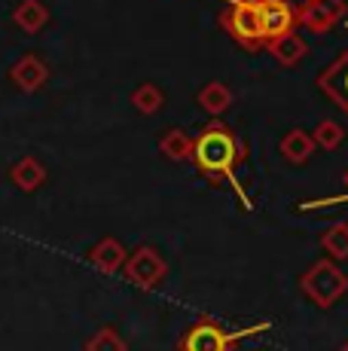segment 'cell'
Returning <instances> with one entry per match:
<instances>
[{
    "label": "cell",
    "mask_w": 348,
    "mask_h": 351,
    "mask_svg": "<svg viewBox=\"0 0 348 351\" xmlns=\"http://www.w3.org/2000/svg\"><path fill=\"white\" fill-rule=\"evenodd\" d=\"M125 247H123V241H116V239H101L95 247L89 251V263L95 269H101V272L107 275H116V272H123V266H125Z\"/></svg>",
    "instance_id": "cell-10"
},
{
    "label": "cell",
    "mask_w": 348,
    "mask_h": 351,
    "mask_svg": "<svg viewBox=\"0 0 348 351\" xmlns=\"http://www.w3.org/2000/svg\"><path fill=\"white\" fill-rule=\"evenodd\" d=\"M343 138H345V132H343V125H339L336 119H321V123L314 125V132H312L314 147H324V150H336V147L343 144Z\"/></svg>",
    "instance_id": "cell-19"
},
{
    "label": "cell",
    "mask_w": 348,
    "mask_h": 351,
    "mask_svg": "<svg viewBox=\"0 0 348 351\" xmlns=\"http://www.w3.org/2000/svg\"><path fill=\"white\" fill-rule=\"evenodd\" d=\"M339 351H348V342H345V346H343V348H339Z\"/></svg>",
    "instance_id": "cell-21"
},
{
    "label": "cell",
    "mask_w": 348,
    "mask_h": 351,
    "mask_svg": "<svg viewBox=\"0 0 348 351\" xmlns=\"http://www.w3.org/2000/svg\"><path fill=\"white\" fill-rule=\"evenodd\" d=\"M318 86H321V92H324L327 98L336 101L339 110L348 113V52H345V56H339L336 62L321 73Z\"/></svg>",
    "instance_id": "cell-8"
},
{
    "label": "cell",
    "mask_w": 348,
    "mask_h": 351,
    "mask_svg": "<svg viewBox=\"0 0 348 351\" xmlns=\"http://www.w3.org/2000/svg\"><path fill=\"white\" fill-rule=\"evenodd\" d=\"M321 247L330 254V260H345L348 256V223H333L330 229H324L321 235Z\"/></svg>",
    "instance_id": "cell-17"
},
{
    "label": "cell",
    "mask_w": 348,
    "mask_h": 351,
    "mask_svg": "<svg viewBox=\"0 0 348 351\" xmlns=\"http://www.w3.org/2000/svg\"><path fill=\"white\" fill-rule=\"evenodd\" d=\"M269 327L272 324L263 321V324H257V327H251V330H242V333H229V330L220 327L217 321H196L184 336H180L177 348L180 351H232L242 336L263 333V330H269Z\"/></svg>",
    "instance_id": "cell-4"
},
{
    "label": "cell",
    "mask_w": 348,
    "mask_h": 351,
    "mask_svg": "<svg viewBox=\"0 0 348 351\" xmlns=\"http://www.w3.org/2000/svg\"><path fill=\"white\" fill-rule=\"evenodd\" d=\"M345 16V0H306L297 10V25L314 34L330 31Z\"/></svg>",
    "instance_id": "cell-6"
},
{
    "label": "cell",
    "mask_w": 348,
    "mask_h": 351,
    "mask_svg": "<svg viewBox=\"0 0 348 351\" xmlns=\"http://www.w3.org/2000/svg\"><path fill=\"white\" fill-rule=\"evenodd\" d=\"M199 107H202L208 117H220V113L229 110L232 104V92L226 83H220V80H211V83H205L202 89H199Z\"/></svg>",
    "instance_id": "cell-14"
},
{
    "label": "cell",
    "mask_w": 348,
    "mask_h": 351,
    "mask_svg": "<svg viewBox=\"0 0 348 351\" xmlns=\"http://www.w3.org/2000/svg\"><path fill=\"white\" fill-rule=\"evenodd\" d=\"M86 351H129V346H125V339L113 327H101L89 336Z\"/></svg>",
    "instance_id": "cell-20"
},
{
    "label": "cell",
    "mask_w": 348,
    "mask_h": 351,
    "mask_svg": "<svg viewBox=\"0 0 348 351\" xmlns=\"http://www.w3.org/2000/svg\"><path fill=\"white\" fill-rule=\"evenodd\" d=\"M266 49L272 52V58H275V62H281L284 67H293V64H299L306 58L309 46H306V40L299 37V34H284V37L266 43Z\"/></svg>",
    "instance_id": "cell-13"
},
{
    "label": "cell",
    "mask_w": 348,
    "mask_h": 351,
    "mask_svg": "<svg viewBox=\"0 0 348 351\" xmlns=\"http://www.w3.org/2000/svg\"><path fill=\"white\" fill-rule=\"evenodd\" d=\"M190 159L196 162V168L208 178H232L236 165L245 159V144L232 128L223 123H211L199 138H192V153Z\"/></svg>",
    "instance_id": "cell-1"
},
{
    "label": "cell",
    "mask_w": 348,
    "mask_h": 351,
    "mask_svg": "<svg viewBox=\"0 0 348 351\" xmlns=\"http://www.w3.org/2000/svg\"><path fill=\"white\" fill-rule=\"evenodd\" d=\"M223 31L245 49L263 46V19H260V0H229L226 12L220 16Z\"/></svg>",
    "instance_id": "cell-3"
},
{
    "label": "cell",
    "mask_w": 348,
    "mask_h": 351,
    "mask_svg": "<svg viewBox=\"0 0 348 351\" xmlns=\"http://www.w3.org/2000/svg\"><path fill=\"white\" fill-rule=\"evenodd\" d=\"M159 150L171 162H184V159H190V153H192V138L184 128H169V132L159 138Z\"/></svg>",
    "instance_id": "cell-16"
},
{
    "label": "cell",
    "mask_w": 348,
    "mask_h": 351,
    "mask_svg": "<svg viewBox=\"0 0 348 351\" xmlns=\"http://www.w3.org/2000/svg\"><path fill=\"white\" fill-rule=\"evenodd\" d=\"M260 19H263V46L272 40L293 34L297 25V10L290 0H260Z\"/></svg>",
    "instance_id": "cell-7"
},
{
    "label": "cell",
    "mask_w": 348,
    "mask_h": 351,
    "mask_svg": "<svg viewBox=\"0 0 348 351\" xmlns=\"http://www.w3.org/2000/svg\"><path fill=\"white\" fill-rule=\"evenodd\" d=\"M12 22H16L22 31L37 34L46 22H49V10H46L40 0H22V3L16 6V12H12Z\"/></svg>",
    "instance_id": "cell-15"
},
{
    "label": "cell",
    "mask_w": 348,
    "mask_h": 351,
    "mask_svg": "<svg viewBox=\"0 0 348 351\" xmlns=\"http://www.w3.org/2000/svg\"><path fill=\"white\" fill-rule=\"evenodd\" d=\"M132 104H135L138 113H144V117H153V113L159 110V107L165 104V95L159 86L153 83H140L135 92H132Z\"/></svg>",
    "instance_id": "cell-18"
},
{
    "label": "cell",
    "mask_w": 348,
    "mask_h": 351,
    "mask_svg": "<svg viewBox=\"0 0 348 351\" xmlns=\"http://www.w3.org/2000/svg\"><path fill=\"white\" fill-rule=\"evenodd\" d=\"M281 156H284L290 165H303V162L312 159L314 153V141H312V132L306 128H290V132L281 138Z\"/></svg>",
    "instance_id": "cell-11"
},
{
    "label": "cell",
    "mask_w": 348,
    "mask_h": 351,
    "mask_svg": "<svg viewBox=\"0 0 348 351\" xmlns=\"http://www.w3.org/2000/svg\"><path fill=\"white\" fill-rule=\"evenodd\" d=\"M125 278L140 290H153L165 281L169 275V263L162 260V254L153 247H138L132 256H125Z\"/></svg>",
    "instance_id": "cell-5"
},
{
    "label": "cell",
    "mask_w": 348,
    "mask_h": 351,
    "mask_svg": "<svg viewBox=\"0 0 348 351\" xmlns=\"http://www.w3.org/2000/svg\"><path fill=\"white\" fill-rule=\"evenodd\" d=\"M299 285H303V293L309 296L318 308H330L345 296L348 275L333 260H318L309 272L299 278Z\"/></svg>",
    "instance_id": "cell-2"
},
{
    "label": "cell",
    "mask_w": 348,
    "mask_h": 351,
    "mask_svg": "<svg viewBox=\"0 0 348 351\" xmlns=\"http://www.w3.org/2000/svg\"><path fill=\"white\" fill-rule=\"evenodd\" d=\"M10 180L18 186L22 193H34L43 186V180H46V168H43V162L34 159V156H25V159H18L16 165L10 168Z\"/></svg>",
    "instance_id": "cell-12"
},
{
    "label": "cell",
    "mask_w": 348,
    "mask_h": 351,
    "mask_svg": "<svg viewBox=\"0 0 348 351\" xmlns=\"http://www.w3.org/2000/svg\"><path fill=\"white\" fill-rule=\"evenodd\" d=\"M10 80L18 86L22 92H37L40 86L49 80V67L40 56H22L10 71Z\"/></svg>",
    "instance_id": "cell-9"
}]
</instances>
